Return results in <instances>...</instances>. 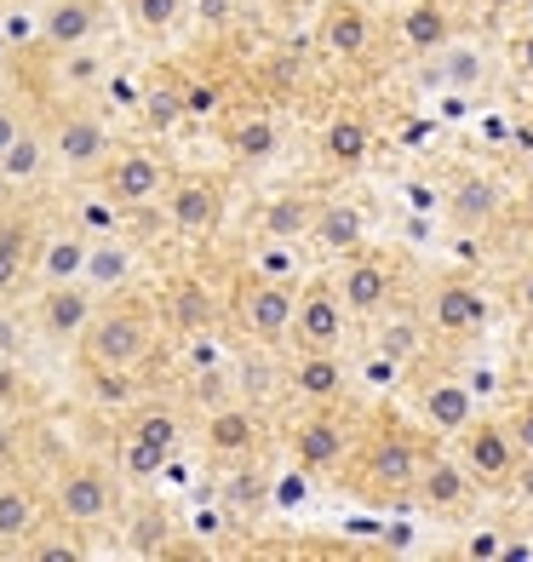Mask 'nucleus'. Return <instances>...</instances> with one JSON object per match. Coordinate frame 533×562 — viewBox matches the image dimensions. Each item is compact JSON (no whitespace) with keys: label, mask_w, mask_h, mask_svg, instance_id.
Returning <instances> with one entry per match:
<instances>
[{"label":"nucleus","mask_w":533,"mask_h":562,"mask_svg":"<svg viewBox=\"0 0 533 562\" xmlns=\"http://www.w3.org/2000/svg\"><path fill=\"white\" fill-rule=\"evenodd\" d=\"M465 557H499V533H476V540L465 546Z\"/></svg>","instance_id":"52"},{"label":"nucleus","mask_w":533,"mask_h":562,"mask_svg":"<svg viewBox=\"0 0 533 562\" xmlns=\"http://www.w3.org/2000/svg\"><path fill=\"white\" fill-rule=\"evenodd\" d=\"M195 18L207 23V30H230V23H236V0H195Z\"/></svg>","instance_id":"44"},{"label":"nucleus","mask_w":533,"mask_h":562,"mask_svg":"<svg viewBox=\"0 0 533 562\" xmlns=\"http://www.w3.org/2000/svg\"><path fill=\"white\" fill-rule=\"evenodd\" d=\"M293 459H298V471H304V476L339 471L344 459H350V430H344L333 414L298 419V425H293Z\"/></svg>","instance_id":"10"},{"label":"nucleus","mask_w":533,"mask_h":562,"mask_svg":"<svg viewBox=\"0 0 533 562\" xmlns=\"http://www.w3.org/2000/svg\"><path fill=\"white\" fill-rule=\"evenodd\" d=\"M504 430H511L517 453H533V402H528V407H517V414H511V425H504Z\"/></svg>","instance_id":"47"},{"label":"nucleus","mask_w":533,"mask_h":562,"mask_svg":"<svg viewBox=\"0 0 533 562\" xmlns=\"http://www.w3.org/2000/svg\"><path fill=\"white\" fill-rule=\"evenodd\" d=\"M419 407H424V419L430 430H442V437H460V430L476 419V391L465 385V379H430V385L419 391Z\"/></svg>","instance_id":"15"},{"label":"nucleus","mask_w":533,"mask_h":562,"mask_svg":"<svg viewBox=\"0 0 533 562\" xmlns=\"http://www.w3.org/2000/svg\"><path fill=\"white\" fill-rule=\"evenodd\" d=\"M528 0H488V12H522Z\"/></svg>","instance_id":"55"},{"label":"nucleus","mask_w":533,"mask_h":562,"mask_svg":"<svg viewBox=\"0 0 533 562\" xmlns=\"http://www.w3.org/2000/svg\"><path fill=\"white\" fill-rule=\"evenodd\" d=\"M161 195H167V229H178V236L201 241L224 224V190L213 178H172Z\"/></svg>","instance_id":"8"},{"label":"nucleus","mask_w":533,"mask_h":562,"mask_svg":"<svg viewBox=\"0 0 533 562\" xmlns=\"http://www.w3.org/2000/svg\"><path fill=\"white\" fill-rule=\"evenodd\" d=\"M499 207H504V195H499V184L488 172H460L453 178V190H447V224L453 229H488L494 218H499Z\"/></svg>","instance_id":"13"},{"label":"nucleus","mask_w":533,"mask_h":562,"mask_svg":"<svg viewBox=\"0 0 533 562\" xmlns=\"http://www.w3.org/2000/svg\"><path fill=\"white\" fill-rule=\"evenodd\" d=\"M18 459H23V430L12 419H0V476H7Z\"/></svg>","instance_id":"45"},{"label":"nucleus","mask_w":533,"mask_h":562,"mask_svg":"<svg viewBox=\"0 0 533 562\" xmlns=\"http://www.w3.org/2000/svg\"><path fill=\"white\" fill-rule=\"evenodd\" d=\"M23 121H30V115H23L18 104H7V98H0V149H7V144L23 133Z\"/></svg>","instance_id":"49"},{"label":"nucleus","mask_w":533,"mask_h":562,"mask_svg":"<svg viewBox=\"0 0 533 562\" xmlns=\"http://www.w3.org/2000/svg\"><path fill=\"white\" fill-rule=\"evenodd\" d=\"M190 0H126V12H133V23L144 35H172L178 18H184Z\"/></svg>","instance_id":"37"},{"label":"nucleus","mask_w":533,"mask_h":562,"mask_svg":"<svg viewBox=\"0 0 533 562\" xmlns=\"http://www.w3.org/2000/svg\"><path fill=\"white\" fill-rule=\"evenodd\" d=\"M87 356V368H126L138 373L144 356L156 350V316L144 304H98V316L87 322V334L75 339Z\"/></svg>","instance_id":"1"},{"label":"nucleus","mask_w":533,"mask_h":562,"mask_svg":"<svg viewBox=\"0 0 533 562\" xmlns=\"http://www.w3.org/2000/svg\"><path fill=\"white\" fill-rule=\"evenodd\" d=\"M390 270L378 265V259H350L344 281H339V304H344V316H378L390 304Z\"/></svg>","instance_id":"17"},{"label":"nucleus","mask_w":533,"mask_h":562,"mask_svg":"<svg viewBox=\"0 0 533 562\" xmlns=\"http://www.w3.org/2000/svg\"><path fill=\"white\" fill-rule=\"evenodd\" d=\"M442 41H447V12H442V0H419V7L401 12V46H408L413 58H430Z\"/></svg>","instance_id":"30"},{"label":"nucleus","mask_w":533,"mask_h":562,"mask_svg":"<svg viewBox=\"0 0 533 562\" xmlns=\"http://www.w3.org/2000/svg\"><path fill=\"white\" fill-rule=\"evenodd\" d=\"M413 494L430 505V510H465L476 482L460 459H419V476H413Z\"/></svg>","instance_id":"16"},{"label":"nucleus","mask_w":533,"mask_h":562,"mask_svg":"<svg viewBox=\"0 0 533 562\" xmlns=\"http://www.w3.org/2000/svg\"><path fill=\"white\" fill-rule=\"evenodd\" d=\"M528 350H533V334H528Z\"/></svg>","instance_id":"57"},{"label":"nucleus","mask_w":533,"mask_h":562,"mask_svg":"<svg viewBox=\"0 0 533 562\" xmlns=\"http://www.w3.org/2000/svg\"><path fill=\"white\" fill-rule=\"evenodd\" d=\"M321 149H327V161L333 167H362L367 161V149H373V126L362 115H333L327 121V133H321Z\"/></svg>","instance_id":"28"},{"label":"nucleus","mask_w":533,"mask_h":562,"mask_svg":"<svg viewBox=\"0 0 533 562\" xmlns=\"http://www.w3.org/2000/svg\"><path fill=\"white\" fill-rule=\"evenodd\" d=\"M517 459H522V453H517V442H511V430H504V425L470 419V425L460 430V465L470 471L476 488H499V482H511Z\"/></svg>","instance_id":"6"},{"label":"nucleus","mask_w":533,"mask_h":562,"mask_svg":"<svg viewBox=\"0 0 533 562\" xmlns=\"http://www.w3.org/2000/svg\"><path fill=\"white\" fill-rule=\"evenodd\" d=\"M167 316L184 327V334H201V327H213V299L195 288V281H178L167 293Z\"/></svg>","instance_id":"36"},{"label":"nucleus","mask_w":533,"mask_h":562,"mask_svg":"<svg viewBox=\"0 0 533 562\" xmlns=\"http://www.w3.org/2000/svg\"><path fill=\"white\" fill-rule=\"evenodd\" d=\"M293 391L304 402H333L344 391V368H339V356H327V350H304L298 362H293Z\"/></svg>","instance_id":"27"},{"label":"nucleus","mask_w":533,"mask_h":562,"mask_svg":"<svg viewBox=\"0 0 533 562\" xmlns=\"http://www.w3.org/2000/svg\"><path fill=\"white\" fill-rule=\"evenodd\" d=\"M98 23H104V0H53L41 12L35 35L46 53H75V46H92Z\"/></svg>","instance_id":"12"},{"label":"nucleus","mask_w":533,"mask_h":562,"mask_svg":"<svg viewBox=\"0 0 533 562\" xmlns=\"http://www.w3.org/2000/svg\"><path fill=\"white\" fill-rule=\"evenodd\" d=\"M310 224H316V201L310 195H275V201H264V213H259V229L275 236V241H304Z\"/></svg>","instance_id":"29"},{"label":"nucleus","mask_w":533,"mask_h":562,"mask_svg":"<svg viewBox=\"0 0 533 562\" xmlns=\"http://www.w3.org/2000/svg\"><path fill=\"white\" fill-rule=\"evenodd\" d=\"M488 316H494V304L481 288H470V281H442V288L430 293V311H424V322L436 327L442 339H470L488 327Z\"/></svg>","instance_id":"9"},{"label":"nucleus","mask_w":533,"mask_h":562,"mask_svg":"<svg viewBox=\"0 0 533 562\" xmlns=\"http://www.w3.org/2000/svg\"><path fill=\"white\" fill-rule=\"evenodd\" d=\"M419 345H424V334H419L413 316H401V322H390L385 334H378V356H385V362H413Z\"/></svg>","instance_id":"38"},{"label":"nucleus","mask_w":533,"mask_h":562,"mask_svg":"<svg viewBox=\"0 0 533 562\" xmlns=\"http://www.w3.org/2000/svg\"><path fill=\"white\" fill-rule=\"evenodd\" d=\"M92 316H98V293L87 281H53V288H41V299H35V327L53 345H75L87 334Z\"/></svg>","instance_id":"7"},{"label":"nucleus","mask_w":533,"mask_h":562,"mask_svg":"<svg viewBox=\"0 0 533 562\" xmlns=\"http://www.w3.org/2000/svg\"><path fill=\"white\" fill-rule=\"evenodd\" d=\"M517 304H522V311L533 316V265H528V270L517 276Z\"/></svg>","instance_id":"53"},{"label":"nucleus","mask_w":533,"mask_h":562,"mask_svg":"<svg viewBox=\"0 0 533 562\" xmlns=\"http://www.w3.org/2000/svg\"><path fill=\"white\" fill-rule=\"evenodd\" d=\"M344 334V304H339V288H327V281H316V288H304L298 304H293V339L304 350H333Z\"/></svg>","instance_id":"11"},{"label":"nucleus","mask_w":533,"mask_h":562,"mask_svg":"<svg viewBox=\"0 0 533 562\" xmlns=\"http://www.w3.org/2000/svg\"><path fill=\"white\" fill-rule=\"evenodd\" d=\"M167 184H172V167L156 156V149H110L104 195L115 201V207H149V201H161Z\"/></svg>","instance_id":"4"},{"label":"nucleus","mask_w":533,"mask_h":562,"mask_svg":"<svg viewBox=\"0 0 533 562\" xmlns=\"http://www.w3.org/2000/svg\"><path fill=\"white\" fill-rule=\"evenodd\" d=\"M46 167H53V144H46L41 126L23 121V133L0 149V184H7V190H12V184H35Z\"/></svg>","instance_id":"21"},{"label":"nucleus","mask_w":533,"mask_h":562,"mask_svg":"<svg viewBox=\"0 0 533 562\" xmlns=\"http://www.w3.org/2000/svg\"><path fill=\"white\" fill-rule=\"evenodd\" d=\"M367 41H373V18L355 7V0H333L321 18V46L333 58H362L367 53Z\"/></svg>","instance_id":"20"},{"label":"nucleus","mask_w":533,"mask_h":562,"mask_svg":"<svg viewBox=\"0 0 533 562\" xmlns=\"http://www.w3.org/2000/svg\"><path fill=\"white\" fill-rule=\"evenodd\" d=\"M161 533H167V517H161V510H149V517H138V528H133V546L138 551H156Z\"/></svg>","instance_id":"46"},{"label":"nucleus","mask_w":533,"mask_h":562,"mask_svg":"<svg viewBox=\"0 0 533 562\" xmlns=\"http://www.w3.org/2000/svg\"><path fill=\"white\" fill-rule=\"evenodd\" d=\"M18 345H23V327H18L12 316H0V362H7V356H18Z\"/></svg>","instance_id":"50"},{"label":"nucleus","mask_w":533,"mask_h":562,"mask_svg":"<svg viewBox=\"0 0 533 562\" xmlns=\"http://www.w3.org/2000/svg\"><path fill=\"white\" fill-rule=\"evenodd\" d=\"M517 58H522V69H528V75H533V30H528V35H522V41H517Z\"/></svg>","instance_id":"54"},{"label":"nucleus","mask_w":533,"mask_h":562,"mask_svg":"<svg viewBox=\"0 0 533 562\" xmlns=\"http://www.w3.org/2000/svg\"><path fill=\"white\" fill-rule=\"evenodd\" d=\"M133 276H138V247L126 241V236H98V241H87L81 281H87L92 293H121Z\"/></svg>","instance_id":"14"},{"label":"nucleus","mask_w":533,"mask_h":562,"mask_svg":"<svg viewBox=\"0 0 533 562\" xmlns=\"http://www.w3.org/2000/svg\"><path fill=\"white\" fill-rule=\"evenodd\" d=\"M35 265V229L30 218H0V299L18 293V281Z\"/></svg>","instance_id":"24"},{"label":"nucleus","mask_w":533,"mask_h":562,"mask_svg":"<svg viewBox=\"0 0 533 562\" xmlns=\"http://www.w3.org/2000/svg\"><path fill=\"white\" fill-rule=\"evenodd\" d=\"M58 58H64V81H75V87H92L98 75H104L92 46H75V53H58Z\"/></svg>","instance_id":"40"},{"label":"nucleus","mask_w":533,"mask_h":562,"mask_svg":"<svg viewBox=\"0 0 533 562\" xmlns=\"http://www.w3.org/2000/svg\"><path fill=\"white\" fill-rule=\"evenodd\" d=\"M224 362V350L213 345V327H201V334H190V368L195 373H213Z\"/></svg>","instance_id":"42"},{"label":"nucleus","mask_w":533,"mask_h":562,"mask_svg":"<svg viewBox=\"0 0 533 562\" xmlns=\"http://www.w3.org/2000/svg\"><path fill=\"white\" fill-rule=\"evenodd\" d=\"M293 304H298L293 281H259V276H247L241 293H236V322H241L247 339L282 345L293 334Z\"/></svg>","instance_id":"3"},{"label":"nucleus","mask_w":533,"mask_h":562,"mask_svg":"<svg viewBox=\"0 0 533 562\" xmlns=\"http://www.w3.org/2000/svg\"><path fill=\"white\" fill-rule=\"evenodd\" d=\"M81 265H87V236L75 224L53 229V236H41L35 241V276H41V288H53V281H81Z\"/></svg>","instance_id":"18"},{"label":"nucleus","mask_w":533,"mask_h":562,"mask_svg":"<svg viewBox=\"0 0 533 562\" xmlns=\"http://www.w3.org/2000/svg\"><path fill=\"white\" fill-rule=\"evenodd\" d=\"M167 459H172V453H161V448H149V442H133V437L121 442V465H126V476H138V482H149V476H161V471H167Z\"/></svg>","instance_id":"39"},{"label":"nucleus","mask_w":533,"mask_h":562,"mask_svg":"<svg viewBox=\"0 0 533 562\" xmlns=\"http://www.w3.org/2000/svg\"><path fill=\"white\" fill-rule=\"evenodd\" d=\"M511 482H517V494H522V499L533 505V453H522V459H517V471H511Z\"/></svg>","instance_id":"51"},{"label":"nucleus","mask_w":533,"mask_h":562,"mask_svg":"<svg viewBox=\"0 0 533 562\" xmlns=\"http://www.w3.org/2000/svg\"><path fill=\"white\" fill-rule=\"evenodd\" d=\"M207 448L218 459H247L259 453V419H252V407L241 402H218L207 414Z\"/></svg>","instance_id":"19"},{"label":"nucleus","mask_w":533,"mask_h":562,"mask_svg":"<svg viewBox=\"0 0 533 562\" xmlns=\"http://www.w3.org/2000/svg\"><path fill=\"white\" fill-rule=\"evenodd\" d=\"M126 437L161 448V453H178V442H184V425H178L172 407H138L133 425H126Z\"/></svg>","instance_id":"32"},{"label":"nucleus","mask_w":533,"mask_h":562,"mask_svg":"<svg viewBox=\"0 0 533 562\" xmlns=\"http://www.w3.org/2000/svg\"><path fill=\"white\" fill-rule=\"evenodd\" d=\"M23 557H30V562H81L87 551L81 546H30Z\"/></svg>","instance_id":"48"},{"label":"nucleus","mask_w":533,"mask_h":562,"mask_svg":"<svg viewBox=\"0 0 533 562\" xmlns=\"http://www.w3.org/2000/svg\"><path fill=\"white\" fill-rule=\"evenodd\" d=\"M224 494H230V505H236V510H259L270 488H264V476L241 471V476H230V488H224Z\"/></svg>","instance_id":"41"},{"label":"nucleus","mask_w":533,"mask_h":562,"mask_svg":"<svg viewBox=\"0 0 533 562\" xmlns=\"http://www.w3.org/2000/svg\"><path fill=\"white\" fill-rule=\"evenodd\" d=\"M46 144H53V161L69 167V172H98L110 161V121L104 115H92V110H69L53 121V133H46Z\"/></svg>","instance_id":"5"},{"label":"nucleus","mask_w":533,"mask_h":562,"mask_svg":"<svg viewBox=\"0 0 533 562\" xmlns=\"http://www.w3.org/2000/svg\"><path fill=\"white\" fill-rule=\"evenodd\" d=\"M0 190H7V184H0Z\"/></svg>","instance_id":"58"},{"label":"nucleus","mask_w":533,"mask_h":562,"mask_svg":"<svg viewBox=\"0 0 533 562\" xmlns=\"http://www.w3.org/2000/svg\"><path fill=\"white\" fill-rule=\"evenodd\" d=\"M69 224L81 229L87 241H98V236H121V207L104 195V190H92V195H81L69 207Z\"/></svg>","instance_id":"33"},{"label":"nucleus","mask_w":533,"mask_h":562,"mask_svg":"<svg viewBox=\"0 0 533 562\" xmlns=\"http://www.w3.org/2000/svg\"><path fill=\"white\" fill-rule=\"evenodd\" d=\"M138 110H144V121L156 126V133H167V126L184 121V92H178L172 75H167V81H144V92H138Z\"/></svg>","instance_id":"34"},{"label":"nucleus","mask_w":533,"mask_h":562,"mask_svg":"<svg viewBox=\"0 0 533 562\" xmlns=\"http://www.w3.org/2000/svg\"><path fill=\"white\" fill-rule=\"evenodd\" d=\"M275 149H282V126H275L270 115H247V121L230 126V156H236V161L259 167V161L275 156Z\"/></svg>","instance_id":"31"},{"label":"nucleus","mask_w":533,"mask_h":562,"mask_svg":"<svg viewBox=\"0 0 533 562\" xmlns=\"http://www.w3.org/2000/svg\"><path fill=\"white\" fill-rule=\"evenodd\" d=\"M184 92V115H213L218 110V87H201V81H178Z\"/></svg>","instance_id":"43"},{"label":"nucleus","mask_w":533,"mask_h":562,"mask_svg":"<svg viewBox=\"0 0 533 562\" xmlns=\"http://www.w3.org/2000/svg\"><path fill=\"white\" fill-rule=\"evenodd\" d=\"M528 7H533V0H528Z\"/></svg>","instance_id":"59"},{"label":"nucleus","mask_w":533,"mask_h":562,"mask_svg":"<svg viewBox=\"0 0 533 562\" xmlns=\"http://www.w3.org/2000/svg\"><path fill=\"white\" fill-rule=\"evenodd\" d=\"M310 241H321L327 252H355L362 247V207H350V201H316Z\"/></svg>","instance_id":"23"},{"label":"nucleus","mask_w":533,"mask_h":562,"mask_svg":"<svg viewBox=\"0 0 533 562\" xmlns=\"http://www.w3.org/2000/svg\"><path fill=\"white\" fill-rule=\"evenodd\" d=\"M298 241H275L264 236L259 247H252V276L259 281H298Z\"/></svg>","instance_id":"35"},{"label":"nucleus","mask_w":533,"mask_h":562,"mask_svg":"<svg viewBox=\"0 0 533 562\" xmlns=\"http://www.w3.org/2000/svg\"><path fill=\"white\" fill-rule=\"evenodd\" d=\"M41 528V494L30 482H0V546H18Z\"/></svg>","instance_id":"25"},{"label":"nucleus","mask_w":533,"mask_h":562,"mask_svg":"<svg viewBox=\"0 0 533 562\" xmlns=\"http://www.w3.org/2000/svg\"><path fill=\"white\" fill-rule=\"evenodd\" d=\"M367 476L378 482V488H413V476H419V448H413L408 437L373 442V453H367Z\"/></svg>","instance_id":"26"},{"label":"nucleus","mask_w":533,"mask_h":562,"mask_svg":"<svg viewBox=\"0 0 533 562\" xmlns=\"http://www.w3.org/2000/svg\"><path fill=\"white\" fill-rule=\"evenodd\" d=\"M12 64V41H7V30H0V69Z\"/></svg>","instance_id":"56"},{"label":"nucleus","mask_w":533,"mask_h":562,"mask_svg":"<svg viewBox=\"0 0 533 562\" xmlns=\"http://www.w3.org/2000/svg\"><path fill=\"white\" fill-rule=\"evenodd\" d=\"M115 505H121V488H115V476L104 465H69L53 482V510H58V522H69V528L110 522Z\"/></svg>","instance_id":"2"},{"label":"nucleus","mask_w":533,"mask_h":562,"mask_svg":"<svg viewBox=\"0 0 533 562\" xmlns=\"http://www.w3.org/2000/svg\"><path fill=\"white\" fill-rule=\"evenodd\" d=\"M430 58H436V87H447V92H470V87L488 81V58H481L470 41H453L447 35Z\"/></svg>","instance_id":"22"}]
</instances>
